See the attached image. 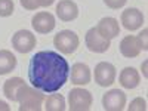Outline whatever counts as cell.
Returning <instances> with one entry per match:
<instances>
[{
	"label": "cell",
	"instance_id": "1",
	"mask_svg": "<svg viewBox=\"0 0 148 111\" xmlns=\"http://www.w3.org/2000/svg\"><path fill=\"white\" fill-rule=\"evenodd\" d=\"M70 77L67 59L55 51L37 52L28 64V80L33 88L45 93L58 92Z\"/></svg>",
	"mask_w": 148,
	"mask_h": 111
},
{
	"label": "cell",
	"instance_id": "2",
	"mask_svg": "<svg viewBox=\"0 0 148 111\" xmlns=\"http://www.w3.org/2000/svg\"><path fill=\"white\" fill-rule=\"evenodd\" d=\"M16 102L19 104V111H40L43 108L45 95L42 90L24 83L16 92Z\"/></svg>",
	"mask_w": 148,
	"mask_h": 111
},
{
	"label": "cell",
	"instance_id": "3",
	"mask_svg": "<svg viewBox=\"0 0 148 111\" xmlns=\"http://www.w3.org/2000/svg\"><path fill=\"white\" fill-rule=\"evenodd\" d=\"M79 45H80L79 36L71 30H62L56 33V36L53 37V46L64 55L74 53L77 51Z\"/></svg>",
	"mask_w": 148,
	"mask_h": 111
},
{
	"label": "cell",
	"instance_id": "4",
	"mask_svg": "<svg viewBox=\"0 0 148 111\" xmlns=\"http://www.w3.org/2000/svg\"><path fill=\"white\" fill-rule=\"evenodd\" d=\"M93 104V96L89 90L74 88L68 93V108L71 111H89Z\"/></svg>",
	"mask_w": 148,
	"mask_h": 111
},
{
	"label": "cell",
	"instance_id": "5",
	"mask_svg": "<svg viewBox=\"0 0 148 111\" xmlns=\"http://www.w3.org/2000/svg\"><path fill=\"white\" fill-rule=\"evenodd\" d=\"M116 76H117L116 67L110 62H105V61L96 64L95 71H93L95 83L98 86H101V88H108V86H111L116 82Z\"/></svg>",
	"mask_w": 148,
	"mask_h": 111
},
{
	"label": "cell",
	"instance_id": "6",
	"mask_svg": "<svg viewBox=\"0 0 148 111\" xmlns=\"http://www.w3.org/2000/svg\"><path fill=\"white\" fill-rule=\"evenodd\" d=\"M37 45L36 36L28 30H19L12 36V47L19 53H28Z\"/></svg>",
	"mask_w": 148,
	"mask_h": 111
},
{
	"label": "cell",
	"instance_id": "7",
	"mask_svg": "<svg viewBox=\"0 0 148 111\" xmlns=\"http://www.w3.org/2000/svg\"><path fill=\"white\" fill-rule=\"evenodd\" d=\"M102 107L105 111H121L126 107V93L120 89H111L102 95Z\"/></svg>",
	"mask_w": 148,
	"mask_h": 111
},
{
	"label": "cell",
	"instance_id": "8",
	"mask_svg": "<svg viewBox=\"0 0 148 111\" xmlns=\"http://www.w3.org/2000/svg\"><path fill=\"white\" fill-rule=\"evenodd\" d=\"M84 42H86V47H88L90 52H93V53H104V52L108 51L110 46H111V40L104 39V37L96 31L95 27L88 30L86 37H84Z\"/></svg>",
	"mask_w": 148,
	"mask_h": 111
},
{
	"label": "cell",
	"instance_id": "9",
	"mask_svg": "<svg viewBox=\"0 0 148 111\" xmlns=\"http://www.w3.org/2000/svg\"><path fill=\"white\" fill-rule=\"evenodd\" d=\"M120 21L123 24L127 31H136L142 27L144 24V15L142 12L136 8H127L121 12V16H120Z\"/></svg>",
	"mask_w": 148,
	"mask_h": 111
},
{
	"label": "cell",
	"instance_id": "10",
	"mask_svg": "<svg viewBox=\"0 0 148 111\" xmlns=\"http://www.w3.org/2000/svg\"><path fill=\"white\" fill-rule=\"evenodd\" d=\"M55 25H56V21L51 12H37L31 18V27L36 30V33L47 34L55 28Z\"/></svg>",
	"mask_w": 148,
	"mask_h": 111
},
{
	"label": "cell",
	"instance_id": "11",
	"mask_svg": "<svg viewBox=\"0 0 148 111\" xmlns=\"http://www.w3.org/2000/svg\"><path fill=\"white\" fill-rule=\"evenodd\" d=\"M70 73H71L70 74L71 83L76 84V86H86L92 80V70L89 68L88 64H83V62L73 64Z\"/></svg>",
	"mask_w": 148,
	"mask_h": 111
},
{
	"label": "cell",
	"instance_id": "12",
	"mask_svg": "<svg viewBox=\"0 0 148 111\" xmlns=\"http://www.w3.org/2000/svg\"><path fill=\"white\" fill-rule=\"evenodd\" d=\"M96 31L99 33L104 39H108V40H113L120 34V25H119V21L116 18H111V16H105L102 18L98 25L95 27Z\"/></svg>",
	"mask_w": 148,
	"mask_h": 111
},
{
	"label": "cell",
	"instance_id": "13",
	"mask_svg": "<svg viewBox=\"0 0 148 111\" xmlns=\"http://www.w3.org/2000/svg\"><path fill=\"white\" fill-rule=\"evenodd\" d=\"M55 12H56V16L61 21L70 22V21H74L79 16V6L74 3L73 0H59Z\"/></svg>",
	"mask_w": 148,
	"mask_h": 111
},
{
	"label": "cell",
	"instance_id": "14",
	"mask_svg": "<svg viewBox=\"0 0 148 111\" xmlns=\"http://www.w3.org/2000/svg\"><path fill=\"white\" fill-rule=\"evenodd\" d=\"M119 83L121 84V88H125V89L138 88L139 83H141V76H139L138 70L133 68V67H125L120 71Z\"/></svg>",
	"mask_w": 148,
	"mask_h": 111
},
{
	"label": "cell",
	"instance_id": "15",
	"mask_svg": "<svg viewBox=\"0 0 148 111\" xmlns=\"http://www.w3.org/2000/svg\"><path fill=\"white\" fill-rule=\"evenodd\" d=\"M141 43L138 37L135 36H126L125 39L120 42V52L125 58H136L141 53Z\"/></svg>",
	"mask_w": 148,
	"mask_h": 111
},
{
	"label": "cell",
	"instance_id": "16",
	"mask_svg": "<svg viewBox=\"0 0 148 111\" xmlns=\"http://www.w3.org/2000/svg\"><path fill=\"white\" fill-rule=\"evenodd\" d=\"M16 67V56L8 49L0 51V76L9 74Z\"/></svg>",
	"mask_w": 148,
	"mask_h": 111
},
{
	"label": "cell",
	"instance_id": "17",
	"mask_svg": "<svg viewBox=\"0 0 148 111\" xmlns=\"http://www.w3.org/2000/svg\"><path fill=\"white\" fill-rule=\"evenodd\" d=\"M25 83L21 77H10L3 83V95L8 98L9 101L16 102V92L21 86Z\"/></svg>",
	"mask_w": 148,
	"mask_h": 111
},
{
	"label": "cell",
	"instance_id": "18",
	"mask_svg": "<svg viewBox=\"0 0 148 111\" xmlns=\"http://www.w3.org/2000/svg\"><path fill=\"white\" fill-rule=\"evenodd\" d=\"M43 108L46 111H64L67 108V104H65V99L62 95L53 92V95H49L47 98H45Z\"/></svg>",
	"mask_w": 148,
	"mask_h": 111
},
{
	"label": "cell",
	"instance_id": "19",
	"mask_svg": "<svg viewBox=\"0 0 148 111\" xmlns=\"http://www.w3.org/2000/svg\"><path fill=\"white\" fill-rule=\"evenodd\" d=\"M19 3L27 10H36L37 8H49L55 3V0H19Z\"/></svg>",
	"mask_w": 148,
	"mask_h": 111
},
{
	"label": "cell",
	"instance_id": "20",
	"mask_svg": "<svg viewBox=\"0 0 148 111\" xmlns=\"http://www.w3.org/2000/svg\"><path fill=\"white\" fill-rule=\"evenodd\" d=\"M14 10H15L14 0H0V16L2 18L12 16Z\"/></svg>",
	"mask_w": 148,
	"mask_h": 111
},
{
	"label": "cell",
	"instance_id": "21",
	"mask_svg": "<svg viewBox=\"0 0 148 111\" xmlns=\"http://www.w3.org/2000/svg\"><path fill=\"white\" fill-rule=\"evenodd\" d=\"M129 111H145L147 110V101L144 98H135L130 102V105L127 107Z\"/></svg>",
	"mask_w": 148,
	"mask_h": 111
},
{
	"label": "cell",
	"instance_id": "22",
	"mask_svg": "<svg viewBox=\"0 0 148 111\" xmlns=\"http://www.w3.org/2000/svg\"><path fill=\"white\" fill-rule=\"evenodd\" d=\"M127 0H104L105 6H108L110 9H120L126 5Z\"/></svg>",
	"mask_w": 148,
	"mask_h": 111
},
{
	"label": "cell",
	"instance_id": "23",
	"mask_svg": "<svg viewBox=\"0 0 148 111\" xmlns=\"http://www.w3.org/2000/svg\"><path fill=\"white\" fill-rule=\"evenodd\" d=\"M147 36H148V30H147V28H144V30L138 34V40H139V43H141V49H142V51H147V49H148Z\"/></svg>",
	"mask_w": 148,
	"mask_h": 111
},
{
	"label": "cell",
	"instance_id": "24",
	"mask_svg": "<svg viewBox=\"0 0 148 111\" xmlns=\"http://www.w3.org/2000/svg\"><path fill=\"white\" fill-rule=\"evenodd\" d=\"M147 65H148V61H144L142 65H141V70H142V76L147 79L148 77V71H147Z\"/></svg>",
	"mask_w": 148,
	"mask_h": 111
},
{
	"label": "cell",
	"instance_id": "25",
	"mask_svg": "<svg viewBox=\"0 0 148 111\" xmlns=\"http://www.w3.org/2000/svg\"><path fill=\"white\" fill-rule=\"evenodd\" d=\"M9 110H10V107H9V104H8V102L0 101V111H9Z\"/></svg>",
	"mask_w": 148,
	"mask_h": 111
}]
</instances>
